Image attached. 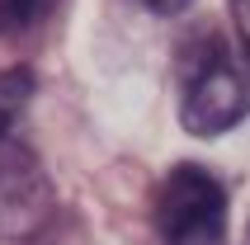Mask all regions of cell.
<instances>
[{
  "label": "cell",
  "mask_w": 250,
  "mask_h": 245,
  "mask_svg": "<svg viewBox=\"0 0 250 245\" xmlns=\"http://www.w3.org/2000/svg\"><path fill=\"white\" fill-rule=\"evenodd\" d=\"M250 113V81L222 47V38H203L184 57L180 122L194 137H217Z\"/></svg>",
  "instance_id": "cell-1"
},
{
  "label": "cell",
  "mask_w": 250,
  "mask_h": 245,
  "mask_svg": "<svg viewBox=\"0 0 250 245\" xmlns=\"http://www.w3.org/2000/svg\"><path fill=\"white\" fill-rule=\"evenodd\" d=\"M166 245H227V193L203 165H175L156 198Z\"/></svg>",
  "instance_id": "cell-2"
},
{
  "label": "cell",
  "mask_w": 250,
  "mask_h": 245,
  "mask_svg": "<svg viewBox=\"0 0 250 245\" xmlns=\"http://www.w3.org/2000/svg\"><path fill=\"white\" fill-rule=\"evenodd\" d=\"M28 99H33V76L24 66H14L0 76V189L14 179V165H19V146H14V132H19V118H24Z\"/></svg>",
  "instance_id": "cell-3"
},
{
  "label": "cell",
  "mask_w": 250,
  "mask_h": 245,
  "mask_svg": "<svg viewBox=\"0 0 250 245\" xmlns=\"http://www.w3.org/2000/svg\"><path fill=\"white\" fill-rule=\"evenodd\" d=\"M52 5L57 0H0V19L14 24V28H28V24H38Z\"/></svg>",
  "instance_id": "cell-4"
},
{
  "label": "cell",
  "mask_w": 250,
  "mask_h": 245,
  "mask_svg": "<svg viewBox=\"0 0 250 245\" xmlns=\"http://www.w3.org/2000/svg\"><path fill=\"white\" fill-rule=\"evenodd\" d=\"M231 24H236V38L246 47V66H250V0H231Z\"/></svg>",
  "instance_id": "cell-5"
},
{
  "label": "cell",
  "mask_w": 250,
  "mask_h": 245,
  "mask_svg": "<svg viewBox=\"0 0 250 245\" xmlns=\"http://www.w3.org/2000/svg\"><path fill=\"white\" fill-rule=\"evenodd\" d=\"M142 10H151V14H180L189 0H137Z\"/></svg>",
  "instance_id": "cell-6"
},
{
  "label": "cell",
  "mask_w": 250,
  "mask_h": 245,
  "mask_svg": "<svg viewBox=\"0 0 250 245\" xmlns=\"http://www.w3.org/2000/svg\"><path fill=\"white\" fill-rule=\"evenodd\" d=\"M241 245H250V226H246V241H241Z\"/></svg>",
  "instance_id": "cell-7"
}]
</instances>
